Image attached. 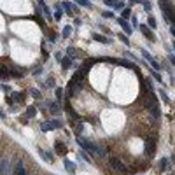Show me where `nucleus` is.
Returning <instances> with one entry per match:
<instances>
[{"instance_id":"nucleus-23","label":"nucleus","mask_w":175,"mask_h":175,"mask_svg":"<svg viewBox=\"0 0 175 175\" xmlns=\"http://www.w3.org/2000/svg\"><path fill=\"white\" fill-rule=\"evenodd\" d=\"M166 165H168V159H166V158H163V159L159 161V170H161V172H165V170H166Z\"/></svg>"},{"instance_id":"nucleus-1","label":"nucleus","mask_w":175,"mask_h":175,"mask_svg":"<svg viewBox=\"0 0 175 175\" xmlns=\"http://www.w3.org/2000/svg\"><path fill=\"white\" fill-rule=\"evenodd\" d=\"M144 104H146V109L151 110V114L152 116H156V117H161V110H159V102L156 100V96H154V93L149 95L147 100H142Z\"/></svg>"},{"instance_id":"nucleus-33","label":"nucleus","mask_w":175,"mask_h":175,"mask_svg":"<svg viewBox=\"0 0 175 175\" xmlns=\"http://www.w3.org/2000/svg\"><path fill=\"white\" fill-rule=\"evenodd\" d=\"M54 56H56V60H60V61H61V58H63V54H61V53H54Z\"/></svg>"},{"instance_id":"nucleus-31","label":"nucleus","mask_w":175,"mask_h":175,"mask_svg":"<svg viewBox=\"0 0 175 175\" xmlns=\"http://www.w3.org/2000/svg\"><path fill=\"white\" fill-rule=\"evenodd\" d=\"M119 39H121V40H123V42H125V44H126V46H128V44H130V40H128V37H126V35H125V33H119Z\"/></svg>"},{"instance_id":"nucleus-9","label":"nucleus","mask_w":175,"mask_h":175,"mask_svg":"<svg viewBox=\"0 0 175 175\" xmlns=\"http://www.w3.org/2000/svg\"><path fill=\"white\" fill-rule=\"evenodd\" d=\"M65 170H67L70 175H75V172H77L75 163H74V161H70V159H65Z\"/></svg>"},{"instance_id":"nucleus-28","label":"nucleus","mask_w":175,"mask_h":175,"mask_svg":"<svg viewBox=\"0 0 175 175\" xmlns=\"http://www.w3.org/2000/svg\"><path fill=\"white\" fill-rule=\"evenodd\" d=\"M102 16H104L105 19H112V18H114V12H110V11H104V12H102Z\"/></svg>"},{"instance_id":"nucleus-12","label":"nucleus","mask_w":175,"mask_h":175,"mask_svg":"<svg viewBox=\"0 0 175 175\" xmlns=\"http://www.w3.org/2000/svg\"><path fill=\"white\" fill-rule=\"evenodd\" d=\"M39 156L42 158V159H46V163H54V161H53V154L47 152V151H44V149H39Z\"/></svg>"},{"instance_id":"nucleus-14","label":"nucleus","mask_w":175,"mask_h":175,"mask_svg":"<svg viewBox=\"0 0 175 175\" xmlns=\"http://www.w3.org/2000/svg\"><path fill=\"white\" fill-rule=\"evenodd\" d=\"M49 112H51V114H60V112H61V104H60V102L49 104Z\"/></svg>"},{"instance_id":"nucleus-30","label":"nucleus","mask_w":175,"mask_h":175,"mask_svg":"<svg viewBox=\"0 0 175 175\" xmlns=\"http://www.w3.org/2000/svg\"><path fill=\"white\" fill-rule=\"evenodd\" d=\"M30 95H32L33 98H40V93H39V89H30Z\"/></svg>"},{"instance_id":"nucleus-22","label":"nucleus","mask_w":175,"mask_h":175,"mask_svg":"<svg viewBox=\"0 0 175 175\" xmlns=\"http://www.w3.org/2000/svg\"><path fill=\"white\" fill-rule=\"evenodd\" d=\"M142 56H144V58H146V60L149 61V65H151V63H152V61H154V58H152V56H151V54L147 53V51H146V49H142Z\"/></svg>"},{"instance_id":"nucleus-21","label":"nucleus","mask_w":175,"mask_h":175,"mask_svg":"<svg viewBox=\"0 0 175 175\" xmlns=\"http://www.w3.org/2000/svg\"><path fill=\"white\" fill-rule=\"evenodd\" d=\"M11 98H12L14 102H23V100H25V93H14Z\"/></svg>"},{"instance_id":"nucleus-16","label":"nucleus","mask_w":175,"mask_h":175,"mask_svg":"<svg viewBox=\"0 0 175 175\" xmlns=\"http://www.w3.org/2000/svg\"><path fill=\"white\" fill-rule=\"evenodd\" d=\"M121 18H123V19H126V21H128V19L131 18V7H126V9H123V11H121Z\"/></svg>"},{"instance_id":"nucleus-18","label":"nucleus","mask_w":175,"mask_h":175,"mask_svg":"<svg viewBox=\"0 0 175 175\" xmlns=\"http://www.w3.org/2000/svg\"><path fill=\"white\" fill-rule=\"evenodd\" d=\"M61 16H63V9H61V4L56 5V11H54V18H56V21H60Z\"/></svg>"},{"instance_id":"nucleus-10","label":"nucleus","mask_w":175,"mask_h":175,"mask_svg":"<svg viewBox=\"0 0 175 175\" xmlns=\"http://www.w3.org/2000/svg\"><path fill=\"white\" fill-rule=\"evenodd\" d=\"M14 175H26L23 161H16V165H14Z\"/></svg>"},{"instance_id":"nucleus-20","label":"nucleus","mask_w":175,"mask_h":175,"mask_svg":"<svg viewBox=\"0 0 175 175\" xmlns=\"http://www.w3.org/2000/svg\"><path fill=\"white\" fill-rule=\"evenodd\" d=\"M54 95H56V100L61 104V98H63V89H61V88H56V89H54Z\"/></svg>"},{"instance_id":"nucleus-26","label":"nucleus","mask_w":175,"mask_h":175,"mask_svg":"<svg viewBox=\"0 0 175 175\" xmlns=\"http://www.w3.org/2000/svg\"><path fill=\"white\" fill-rule=\"evenodd\" d=\"M75 2H77L79 5H82V7H91V2H89V0H75Z\"/></svg>"},{"instance_id":"nucleus-15","label":"nucleus","mask_w":175,"mask_h":175,"mask_svg":"<svg viewBox=\"0 0 175 175\" xmlns=\"http://www.w3.org/2000/svg\"><path fill=\"white\" fill-rule=\"evenodd\" d=\"M93 39L96 40V42H102V44H110V39H107V37H104V35H100V33H95Z\"/></svg>"},{"instance_id":"nucleus-36","label":"nucleus","mask_w":175,"mask_h":175,"mask_svg":"<svg viewBox=\"0 0 175 175\" xmlns=\"http://www.w3.org/2000/svg\"><path fill=\"white\" fill-rule=\"evenodd\" d=\"M130 2H131V4H140L142 0H130Z\"/></svg>"},{"instance_id":"nucleus-29","label":"nucleus","mask_w":175,"mask_h":175,"mask_svg":"<svg viewBox=\"0 0 175 175\" xmlns=\"http://www.w3.org/2000/svg\"><path fill=\"white\" fill-rule=\"evenodd\" d=\"M70 33H72V26H65L63 28V37H70Z\"/></svg>"},{"instance_id":"nucleus-7","label":"nucleus","mask_w":175,"mask_h":175,"mask_svg":"<svg viewBox=\"0 0 175 175\" xmlns=\"http://www.w3.org/2000/svg\"><path fill=\"white\" fill-rule=\"evenodd\" d=\"M91 154H95V156H98V158H107V149L104 146H98V144H96Z\"/></svg>"},{"instance_id":"nucleus-11","label":"nucleus","mask_w":175,"mask_h":175,"mask_svg":"<svg viewBox=\"0 0 175 175\" xmlns=\"http://www.w3.org/2000/svg\"><path fill=\"white\" fill-rule=\"evenodd\" d=\"M140 32H142L144 35H146L149 40H156V37L152 35V30H151L149 26H146V25H140Z\"/></svg>"},{"instance_id":"nucleus-2","label":"nucleus","mask_w":175,"mask_h":175,"mask_svg":"<svg viewBox=\"0 0 175 175\" xmlns=\"http://www.w3.org/2000/svg\"><path fill=\"white\" fill-rule=\"evenodd\" d=\"M61 126H63L61 121L51 119V121H44L42 125H40V130H42V131H51V130H56V128H61Z\"/></svg>"},{"instance_id":"nucleus-5","label":"nucleus","mask_w":175,"mask_h":175,"mask_svg":"<svg viewBox=\"0 0 175 175\" xmlns=\"http://www.w3.org/2000/svg\"><path fill=\"white\" fill-rule=\"evenodd\" d=\"M0 175H12V166L9 159H0Z\"/></svg>"},{"instance_id":"nucleus-13","label":"nucleus","mask_w":175,"mask_h":175,"mask_svg":"<svg viewBox=\"0 0 175 175\" xmlns=\"http://www.w3.org/2000/svg\"><path fill=\"white\" fill-rule=\"evenodd\" d=\"M54 151H56V154H60V156H65V154H67L65 144H63V142H56V144H54Z\"/></svg>"},{"instance_id":"nucleus-25","label":"nucleus","mask_w":175,"mask_h":175,"mask_svg":"<svg viewBox=\"0 0 175 175\" xmlns=\"http://www.w3.org/2000/svg\"><path fill=\"white\" fill-rule=\"evenodd\" d=\"M35 114H37V109H35V107H30V109L26 110V116H28V117H33Z\"/></svg>"},{"instance_id":"nucleus-32","label":"nucleus","mask_w":175,"mask_h":175,"mask_svg":"<svg viewBox=\"0 0 175 175\" xmlns=\"http://www.w3.org/2000/svg\"><path fill=\"white\" fill-rule=\"evenodd\" d=\"M154 79H156L158 82H163V79H161V75H159V72H156V74H154Z\"/></svg>"},{"instance_id":"nucleus-24","label":"nucleus","mask_w":175,"mask_h":175,"mask_svg":"<svg viewBox=\"0 0 175 175\" xmlns=\"http://www.w3.org/2000/svg\"><path fill=\"white\" fill-rule=\"evenodd\" d=\"M79 158H81V159H84L86 163H93V161H91V159H89V156H88V154H86V152H82V151L79 152Z\"/></svg>"},{"instance_id":"nucleus-3","label":"nucleus","mask_w":175,"mask_h":175,"mask_svg":"<svg viewBox=\"0 0 175 175\" xmlns=\"http://www.w3.org/2000/svg\"><path fill=\"white\" fill-rule=\"evenodd\" d=\"M77 144H79V146L84 149V151H88V152H93V149H95V146H96L93 140H89V138H82V137H77Z\"/></svg>"},{"instance_id":"nucleus-27","label":"nucleus","mask_w":175,"mask_h":175,"mask_svg":"<svg viewBox=\"0 0 175 175\" xmlns=\"http://www.w3.org/2000/svg\"><path fill=\"white\" fill-rule=\"evenodd\" d=\"M158 91H159V95H161V98L165 100V104H168V102H170V100H168V96H166V93H165V89H161V88H159Z\"/></svg>"},{"instance_id":"nucleus-34","label":"nucleus","mask_w":175,"mask_h":175,"mask_svg":"<svg viewBox=\"0 0 175 175\" xmlns=\"http://www.w3.org/2000/svg\"><path fill=\"white\" fill-rule=\"evenodd\" d=\"M0 119H5V112L2 109H0Z\"/></svg>"},{"instance_id":"nucleus-19","label":"nucleus","mask_w":175,"mask_h":175,"mask_svg":"<svg viewBox=\"0 0 175 175\" xmlns=\"http://www.w3.org/2000/svg\"><path fill=\"white\" fill-rule=\"evenodd\" d=\"M147 21H149V28H151V30H156V26H158V23H156V18L149 16V19H147Z\"/></svg>"},{"instance_id":"nucleus-8","label":"nucleus","mask_w":175,"mask_h":175,"mask_svg":"<svg viewBox=\"0 0 175 175\" xmlns=\"http://www.w3.org/2000/svg\"><path fill=\"white\" fill-rule=\"evenodd\" d=\"M60 63H61V68L67 72V70H70V67H72V65H74V60H72L70 56H63Z\"/></svg>"},{"instance_id":"nucleus-6","label":"nucleus","mask_w":175,"mask_h":175,"mask_svg":"<svg viewBox=\"0 0 175 175\" xmlns=\"http://www.w3.org/2000/svg\"><path fill=\"white\" fill-rule=\"evenodd\" d=\"M117 23H119V26H121V28H123V30H125V32H126V37L133 33V28H131V25H130V23L126 21V19L119 18V19H117Z\"/></svg>"},{"instance_id":"nucleus-35","label":"nucleus","mask_w":175,"mask_h":175,"mask_svg":"<svg viewBox=\"0 0 175 175\" xmlns=\"http://www.w3.org/2000/svg\"><path fill=\"white\" fill-rule=\"evenodd\" d=\"M47 86H54V82H53V79H51V77L47 79Z\"/></svg>"},{"instance_id":"nucleus-37","label":"nucleus","mask_w":175,"mask_h":175,"mask_svg":"<svg viewBox=\"0 0 175 175\" xmlns=\"http://www.w3.org/2000/svg\"><path fill=\"white\" fill-rule=\"evenodd\" d=\"M173 49H175V42H173Z\"/></svg>"},{"instance_id":"nucleus-17","label":"nucleus","mask_w":175,"mask_h":175,"mask_svg":"<svg viewBox=\"0 0 175 175\" xmlns=\"http://www.w3.org/2000/svg\"><path fill=\"white\" fill-rule=\"evenodd\" d=\"M67 56H70L72 60H75V58L79 56V53H77L74 47H67Z\"/></svg>"},{"instance_id":"nucleus-4","label":"nucleus","mask_w":175,"mask_h":175,"mask_svg":"<svg viewBox=\"0 0 175 175\" xmlns=\"http://www.w3.org/2000/svg\"><path fill=\"white\" fill-rule=\"evenodd\" d=\"M109 163H110V166L114 168V170H116L117 173H121V175H128V168H126V166H125V165H123V163H121L119 159H114V158H110V161H109Z\"/></svg>"}]
</instances>
